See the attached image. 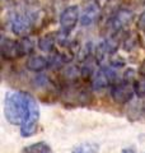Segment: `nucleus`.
<instances>
[{
	"mask_svg": "<svg viewBox=\"0 0 145 153\" xmlns=\"http://www.w3.org/2000/svg\"><path fill=\"white\" fill-rule=\"evenodd\" d=\"M38 121H40V107L35 100V97H31L30 103H28V110L26 114V117L21 125V134L22 137H32L37 133Z\"/></svg>",
	"mask_w": 145,
	"mask_h": 153,
	"instance_id": "3",
	"label": "nucleus"
},
{
	"mask_svg": "<svg viewBox=\"0 0 145 153\" xmlns=\"http://www.w3.org/2000/svg\"><path fill=\"white\" fill-rule=\"evenodd\" d=\"M40 12L35 9H19L9 14V25L10 30L16 36L28 37L32 30L36 27Z\"/></svg>",
	"mask_w": 145,
	"mask_h": 153,
	"instance_id": "2",
	"label": "nucleus"
},
{
	"mask_svg": "<svg viewBox=\"0 0 145 153\" xmlns=\"http://www.w3.org/2000/svg\"><path fill=\"white\" fill-rule=\"evenodd\" d=\"M31 97L32 96L30 93L22 92V91L7 94L5 101H4V115L8 123H10L12 125H22Z\"/></svg>",
	"mask_w": 145,
	"mask_h": 153,
	"instance_id": "1",
	"label": "nucleus"
},
{
	"mask_svg": "<svg viewBox=\"0 0 145 153\" xmlns=\"http://www.w3.org/2000/svg\"><path fill=\"white\" fill-rule=\"evenodd\" d=\"M80 8L78 5L66 7L60 14V31L59 35L62 37H67L74 31V28L80 22Z\"/></svg>",
	"mask_w": 145,
	"mask_h": 153,
	"instance_id": "4",
	"label": "nucleus"
},
{
	"mask_svg": "<svg viewBox=\"0 0 145 153\" xmlns=\"http://www.w3.org/2000/svg\"><path fill=\"white\" fill-rule=\"evenodd\" d=\"M134 92L140 98L145 97V70L140 69V74L134 82Z\"/></svg>",
	"mask_w": 145,
	"mask_h": 153,
	"instance_id": "14",
	"label": "nucleus"
},
{
	"mask_svg": "<svg viewBox=\"0 0 145 153\" xmlns=\"http://www.w3.org/2000/svg\"><path fill=\"white\" fill-rule=\"evenodd\" d=\"M26 66L28 70H32L35 73H40V71L50 68V61H48V57L41 56V55H32L28 57Z\"/></svg>",
	"mask_w": 145,
	"mask_h": 153,
	"instance_id": "10",
	"label": "nucleus"
},
{
	"mask_svg": "<svg viewBox=\"0 0 145 153\" xmlns=\"http://www.w3.org/2000/svg\"><path fill=\"white\" fill-rule=\"evenodd\" d=\"M56 33H50V35H46L40 38V41H38V49L45 51V52H52L54 51V46L56 44Z\"/></svg>",
	"mask_w": 145,
	"mask_h": 153,
	"instance_id": "11",
	"label": "nucleus"
},
{
	"mask_svg": "<svg viewBox=\"0 0 145 153\" xmlns=\"http://www.w3.org/2000/svg\"><path fill=\"white\" fill-rule=\"evenodd\" d=\"M92 54H93V44L88 42V44H85L83 46V49H81L80 54H79V59L81 61H87L92 56Z\"/></svg>",
	"mask_w": 145,
	"mask_h": 153,
	"instance_id": "15",
	"label": "nucleus"
},
{
	"mask_svg": "<svg viewBox=\"0 0 145 153\" xmlns=\"http://www.w3.org/2000/svg\"><path fill=\"white\" fill-rule=\"evenodd\" d=\"M121 153H135V148H125Z\"/></svg>",
	"mask_w": 145,
	"mask_h": 153,
	"instance_id": "17",
	"label": "nucleus"
},
{
	"mask_svg": "<svg viewBox=\"0 0 145 153\" xmlns=\"http://www.w3.org/2000/svg\"><path fill=\"white\" fill-rule=\"evenodd\" d=\"M99 144L94 142H84L80 144H76L72 148L71 153H98Z\"/></svg>",
	"mask_w": 145,
	"mask_h": 153,
	"instance_id": "12",
	"label": "nucleus"
},
{
	"mask_svg": "<svg viewBox=\"0 0 145 153\" xmlns=\"http://www.w3.org/2000/svg\"><path fill=\"white\" fill-rule=\"evenodd\" d=\"M134 94V84L125 80H121L120 83H116L111 87V96L118 103H126L132 98Z\"/></svg>",
	"mask_w": 145,
	"mask_h": 153,
	"instance_id": "8",
	"label": "nucleus"
},
{
	"mask_svg": "<svg viewBox=\"0 0 145 153\" xmlns=\"http://www.w3.org/2000/svg\"><path fill=\"white\" fill-rule=\"evenodd\" d=\"M22 153H52V149L46 142H37L24 147Z\"/></svg>",
	"mask_w": 145,
	"mask_h": 153,
	"instance_id": "13",
	"label": "nucleus"
},
{
	"mask_svg": "<svg viewBox=\"0 0 145 153\" xmlns=\"http://www.w3.org/2000/svg\"><path fill=\"white\" fill-rule=\"evenodd\" d=\"M117 83V74L116 70L111 66H103L99 70H97L93 74L92 78V85L94 89H101V88H106Z\"/></svg>",
	"mask_w": 145,
	"mask_h": 153,
	"instance_id": "6",
	"label": "nucleus"
},
{
	"mask_svg": "<svg viewBox=\"0 0 145 153\" xmlns=\"http://www.w3.org/2000/svg\"><path fill=\"white\" fill-rule=\"evenodd\" d=\"M26 55L21 40H13V38L3 37L1 40V56L5 60L17 59Z\"/></svg>",
	"mask_w": 145,
	"mask_h": 153,
	"instance_id": "7",
	"label": "nucleus"
},
{
	"mask_svg": "<svg viewBox=\"0 0 145 153\" xmlns=\"http://www.w3.org/2000/svg\"><path fill=\"white\" fill-rule=\"evenodd\" d=\"M101 14V7L98 5L97 1H93V3H89L83 10H81V14H80V25L83 27H89L90 25L98 19Z\"/></svg>",
	"mask_w": 145,
	"mask_h": 153,
	"instance_id": "9",
	"label": "nucleus"
},
{
	"mask_svg": "<svg viewBox=\"0 0 145 153\" xmlns=\"http://www.w3.org/2000/svg\"><path fill=\"white\" fill-rule=\"evenodd\" d=\"M132 19H134L132 10H130L127 8H121L109 17L108 23H107V28L109 30L111 33H117L122 30L124 27H126L129 23H131Z\"/></svg>",
	"mask_w": 145,
	"mask_h": 153,
	"instance_id": "5",
	"label": "nucleus"
},
{
	"mask_svg": "<svg viewBox=\"0 0 145 153\" xmlns=\"http://www.w3.org/2000/svg\"><path fill=\"white\" fill-rule=\"evenodd\" d=\"M138 27L140 30H145V10L140 14V17L138 19Z\"/></svg>",
	"mask_w": 145,
	"mask_h": 153,
	"instance_id": "16",
	"label": "nucleus"
}]
</instances>
